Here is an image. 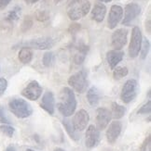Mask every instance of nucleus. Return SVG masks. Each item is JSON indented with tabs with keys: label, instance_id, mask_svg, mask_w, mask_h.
<instances>
[{
	"label": "nucleus",
	"instance_id": "obj_12",
	"mask_svg": "<svg viewBox=\"0 0 151 151\" xmlns=\"http://www.w3.org/2000/svg\"><path fill=\"white\" fill-rule=\"evenodd\" d=\"M141 8L139 5L135 3H130L126 5L125 6V16H124V19L122 21V23L124 25H128L132 22L133 19H135L140 14Z\"/></svg>",
	"mask_w": 151,
	"mask_h": 151
},
{
	"label": "nucleus",
	"instance_id": "obj_29",
	"mask_svg": "<svg viewBox=\"0 0 151 151\" xmlns=\"http://www.w3.org/2000/svg\"><path fill=\"white\" fill-rule=\"evenodd\" d=\"M85 56L86 54L82 53V52H77L74 57V62L76 64H81L85 60Z\"/></svg>",
	"mask_w": 151,
	"mask_h": 151
},
{
	"label": "nucleus",
	"instance_id": "obj_6",
	"mask_svg": "<svg viewBox=\"0 0 151 151\" xmlns=\"http://www.w3.org/2000/svg\"><path fill=\"white\" fill-rule=\"evenodd\" d=\"M68 84L77 93H83L87 88L86 73L84 71H78L77 73L72 75L68 79Z\"/></svg>",
	"mask_w": 151,
	"mask_h": 151
},
{
	"label": "nucleus",
	"instance_id": "obj_25",
	"mask_svg": "<svg viewBox=\"0 0 151 151\" xmlns=\"http://www.w3.org/2000/svg\"><path fill=\"white\" fill-rule=\"evenodd\" d=\"M149 48H150V44H149V41L148 40H145L141 47V58H146L147 56V53L149 51Z\"/></svg>",
	"mask_w": 151,
	"mask_h": 151
},
{
	"label": "nucleus",
	"instance_id": "obj_9",
	"mask_svg": "<svg viewBox=\"0 0 151 151\" xmlns=\"http://www.w3.org/2000/svg\"><path fill=\"white\" fill-rule=\"evenodd\" d=\"M111 119H112V115H111V112L107 109H98L96 111V128L99 131L106 129Z\"/></svg>",
	"mask_w": 151,
	"mask_h": 151
},
{
	"label": "nucleus",
	"instance_id": "obj_7",
	"mask_svg": "<svg viewBox=\"0 0 151 151\" xmlns=\"http://www.w3.org/2000/svg\"><path fill=\"white\" fill-rule=\"evenodd\" d=\"M22 95L29 100H37L42 95V87L36 81H32L22 91Z\"/></svg>",
	"mask_w": 151,
	"mask_h": 151
},
{
	"label": "nucleus",
	"instance_id": "obj_35",
	"mask_svg": "<svg viewBox=\"0 0 151 151\" xmlns=\"http://www.w3.org/2000/svg\"><path fill=\"white\" fill-rule=\"evenodd\" d=\"M149 143H150V136H148L147 138L146 139L145 143H144V145H143V147H142L141 151H146V148H147V147H148Z\"/></svg>",
	"mask_w": 151,
	"mask_h": 151
},
{
	"label": "nucleus",
	"instance_id": "obj_15",
	"mask_svg": "<svg viewBox=\"0 0 151 151\" xmlns=\"http://www.w3.org/2000/svg\"><path fill=\"white\" fill-rule=\"evenodd\" d=\"M54 41L50 37H41L37 38L35 40H32L28 43V45L30 47L36 48L38 50H45V49H50L53 47Z\"/></svg>",
	"mask_w": 151,
	"mask_h": 151
},
{
	"label": "nucleus",
	"instance_id": "obj_8",
	"mask_svg": "<svg viewBox=\"0 0 151 151\" xmlns=\"http://www.w3.org/2000/svg\"><path fill=\"white\" fill-rule=\"evenodd\" d=\"M127 36H128V31L124 28L117 29L115 31L111 38V44L115 50H121L122 47L127 43Z\"/></svg>",
	"mask_w": 151,
	"mask_h": 151
},
{
	"label": "nucleus",
	"instance_id": "obj_41",
	"mask_svg": "<svg viewBox=\"0 0 151 151\" xmlns=\"http://www.w3.org/2000/svg\"><path fill=\"white\" fill-rule=\"evenodd\" d=\"M62 1V0H54V3L55 4H58V3H60Z\"/></svg>",
	"mask_w": 151,
	"mask_h": 151
},
{
	"label": "nucleus",
	"instance_id": "obj_36",
	"mask_svg": "<svg viewBox=\"0 0 151 151\" xmlns=\"http://www.w3.org/2000/svg\"><path fill=\"white\" fill-rule=\"evenodd\" d=\"M80 29V24H73L70 26V31L72 32H77Z\"/></svg>",
	"mask_w": 151,
	"mask_h": 151
},
{
	"label": "nucleus",
	"instance_id": "obj_11",
	"mask_svg": "<svg viewBox=\"0 0 151 151\" xmlns=\"http://www.w3.org/2000/svg\"><path fill=\"white\" fill-rule=\"evenodd\" d=\"M123 16V9L119 5H113L111 6L109 15H108V27L110 29H114L120 23Z\"/></svg>",
	"mask_w": 151,
	"mask_h": 151
},
{
	"label": "nucleus",
	"instance_id": "obj_20",
	"mask_svg": "<svg viewBox=\"0 0 151 151\" xmlns=\"http://www.w3.org/2000/svg\"><path fill=\"white\" fill-rule=\"evenodd\" d=\"M33 58V50L30 47H23L19 52V60L22 63L27 64Z\"/></svg>",
	"mask_w": 151,
	"mask_h": 151
},
{
	"label": "nucleus",
	"instance_id": "obj_40",
	"mask_svg": "<svg viewBox=\"0 0 151 151\" xmlns=\"http://www.w3.org/2000/svg\"><path fill=\"white\" fill-rule=\"evenodd\" d=\"M99 1H101V2H104V3H107V2L112 1V0H99Z\"/></svg>",
	"mask_w": 151,
	"mask_h": 151
},
{
	"label": "nucleus",
	"instance_id": "obj_38",
	"mask_svg": "<svg viewBox=\"0 0 151 151\" xmlns=\"http://www.w3.org/2000/svg\"><path fill=\"white\" fill-rule=\"evenodd\" d=\"M6 151H16V150H15V148L13 147H9L8 148H7Z\"/></svg>",
	"mask_w": 151,
	"mask_h": 151
},
{
	"label": "nucleus",
	"instance_id": "obj_37",
	"mask_svg": "<svg viewBox=\"0 0 151 151\" xmlns=\"http://www.w3.org/2000/svg\"><path fill=\"white\" fill-rule=\"evenodd\" d=\"M24 1L27 3V4H29V5H32V4L36 3L37 1H39V0H24Z\"/></svg>",
	"mask_w": 151,
	"mask_h": 151
},
{
	"label": "nucleus",
	"instance_id": "obj_13",
	"mask_svg": "<svg viewBox=\"0 0 151 151\" xmlns=\"http://www.w3.org/2000/svg\"><path fill=\"white\" fill-rule=\"evenodd\" d=\"M121 122L119 121H115L109 124L107 131V138L110 144H114L117 141L121 133Z\"/></svg>",
	"mask_w": 151,
	"mask_h": 151
},
{
	"label": "nucleus",
	"instance_id": "obj_22",
	"mask_svg": "<svg viewBox=\"0 0 151 151\" xmlns=\"http://www.w3.org/2000/svg\"><path fill=\"white\" fill-rule=\"evenodd\" d=\"M129 70L126 67H117L113 71V77L116 80H120L121 78L127 76Z\"/></svg>",
	"mask_w": 151,
	"mask_h": 151
},
{
	"label": "nucleus",
	"instance_id": "obj_26",
	"mask_svg": "<svg viewBox=\"0 0 151 151\" xmlns=\"http://www.w3.org/2000/svg\"><path fill=\"white\" fill-rule=\"evenodd\" d=\"M0 131L9 137H11L13 134H14V128L11 127L10 125H8V124H4V125L0 126Z\"/></svg>",
	"mask_w": 151,
	"mask_h": 151
},
{
	"label": "nucleus",
	"instance_id": "obj_30",
	"mask_svg": "<svg viewBox=\"0 0 151 151\" xmlns=\"http://www.w3.org/2000/svg\"><path fill=\"white\" fill-rule=\"evenodd\" d=\"M151 110V102L148 101L147 104H145L144 106L138 110V113L140 114H147V113H149Z\"/></svg>",
	"mask_w": 151,
	"mask_h": 151
},
{
	"label": "nucleus",
	"instance_id": "obj_5",
	"mask_svg": "<svg viewBox=\"0 0 151 151\" xmlns=\"http://www.w3.org/2000/svg\"><path fill=\"white\" fill-rule=\"evenodd\" d=\"M137 89H138L137 82L133 80V79L128 80L124 83L121 90V94H120L121 100L125 103H129L132 100H133L137 95Z\"/></svg>",
	"mask_w": 151,
	"mask_h": 151
},
{
	"label": "nucleus",
	"instance_id": "obj_43",
	"mask_svg": "<svg viewBox=\"0 0 151 151\" xmlns=\"http://www.w3.org/2000/svg\"><path fill=\"white\" fill-rule=\"evenodd\" d=\"M72 1H75V0H69V2H72Z\"/></svg>",
	"mask_w": 151,
	"mask_h": 151
},
{
	"label": "nucleus",
	"instance_id": "obj_23",
	"mask_svg": "<svg viewBox=\"0 0 151 151\" xmlns=\"http://www.w3.org/2000/svg\"><path fill=\"white\" fill-rule=\"evenodd\" d=\"M54 62V55L51 52H46L43 56V64L46 67L51 66Z\"/></svg>",
	"mask_w": 151,
	"mask_h": 151
},
{
	"label": "nucleus",
	"instance_id": "obj_3",
	"mask_svg": "<svg viewBox=\"0 0 151 151\" xmlns=\"http://www.w3.org/2000/svg\"><path fill=\"white\" fill-rule=\"evenodd\" d=\"M9 107L11 112L16 117L24 119L31 116L33 113V109L30 106V104L22 98H14L9 101Z\"/></svg>",
	"mask_w": 151,
	"mask_h": 151
},
{
	"label": "nucleus",
	"instance_id": "obj_21",
	"mask_svg": "<svg viewBox=\"0 0 151 151\" xmlns=\"http://www.w3.org/2000/svg\"><path fill=\"white\" fill-rule=\"evenodd\" d=\"M111 109H112V111H110L111 115H112V118L116 120H119L120 118H122L126 112V109L123 106H120L117 103L113 102L112 106H111Z\"/></svg>",
	"mask_w": 151,
	"mask_h": 151
},
{
	"label": "nucleus",
	"instance_id": "obj_39",
	"mask_svg": "<svg viewBox=\"0 0 151 151\" xmlns=\"http://www.w3.org/2000/svg\"><path fill=\"white\" fill-rule=\"evenodd\" d=\"M53 151H65V150H63V148H60V147H57V148H55Z\"/></svg>",
	"mask_w": 151,
	"mask_h": 151
},
{
	"label": "nucleus",
	"instance_id": "obj_19",
	"mask_svg": "<svg viewBox=\"0 0 151 151\" xmlns=\"http://www.w3.org/2000/svg\"><path fill=\"white\" fill-rule=\"evenodd\" d=\"M87 99L93 107L97 106V105L99 104L100 99H101V94L97 87L93 86L91 88L89 89L88 93H87Z\"/></svg>",
	"mask_w": 151,
	"mask_h": 151
},
{
	"label": "nucleus",
	"instance_id": "obj_10",
	"mask_svg": "<svg viewBox=\"0 0 151 151\" xmlns=\"http://www.w3.org/2000/svg\"><path fill=\"white\" fill-rule=\"evenodd\" d=\"M90 121L89 113L85 109H80L76 113L73 119V127L76 131H83L86 129Z\"/></svg>",
	"mask_w": 151,
	"mask_h": 151
},
{
	"label": "nucleus",
	"instance_id": "obj_31",
	"mask_svg": "<svg viewBox=\"0 0 151 151\" xmlns=\"http://www.w3.org/2000/svg\"><path fill=\"white\" fill-rule=\"evenodd\" d=\"M7 87H8V82H7V80L4 78H0V96H2L5 93Z\"/></svg>",
	"mask_w": 151,
	"mask_h": 151
},
{
	"label": "nucleus",
	"instance_id": "obj_34",
	"mask_svg": "<svg viewBox=\"0 0 151 151\" xmlns=\"http://www.w3.org/2000/svg\"><path fill=\"white\" fill-rule=\"evenodd\" d=\"M11 0H0V9H4L10 3Z\"/></svg>",
	"mask_w": 151,
	"mask_h": 151
},
{
	"label": "nucleus",
	"instance_id": "obj_28",
	"mask_svg": "<svg viewBox=\"0 0 151 151\" xmlns=\"http://www.w3.org/2000/svg\"><path fill=\"white\" fill-rule=\"evenodd\" d=\"M63 125L65 126V128H66V130H67V132H68L69 135L72 137V138L77 139V138H76V136H75V129H74V127L70 124V122H69L68 121H63Z\"/></svg>",
	"mask_w": 151,
	"mask_h": 151
},
{
	"label": "nucleus",
	"instance_id": "obj_17",
	"mask_svg": "<svg viewBox=\"0 0 151 151\" xmlns=\"http://www.w3.org/2000/svg\"><path fill=\"white\" fill-rule=\"evenodd\" d=\"M124 57V53L121 50H110L107 54V60L111 69H115Z\"/></svg>",
	"mask_w": 151,
	"mask_h": 151
},
{
	"label": "nucleus",
	"instance_id": "obj_27",
	"mask_svg": "<svg viewBox=\"0 0 151 151\" xmlns=\"http://www.w3.org/2000/svg\"><path fill=\"white\" fill-rule=\"evenodd\" d=\"M33 25V21L31 17H25V19H23V22L22 24V31L23 32H26L28 31Z\"/></svg>",
	"mask_w": 151,
	"mask_h": 151
},
{
	"label": "nucleus",
	"instance_id": "obj_2",
	"mask_svg": "<svg viewBox=\"0 0 151 151\" xmlns=\"http://www.w3.org/2000/svg\"><path fill=\"white\" fill-rule=\"evenodd\" d=\"M90 10V3L89 0H75L68 2L67 15L72 21H77L85 17Z\"/></svg>",
	"mask_w": 151,
	"mask_h": 151
},
{
	"label": "nucleus",
	"instance_id": "obj_1",
	"mask_svg": "<svg viewBox=\"0 0 151 151\" xmlns=\"http://www.w3.org/2000/svg\"><path fill=\"white\" fill-rule=\"evenodd\" d=\"M58 109L64 116L69 117L75 112L77 109V100L75 94L69 87H64L62 89L59 95Z\"/></svg>",
	"mask_w": 151,
	"mask_h": 151
},
{
	"label": "nucleus",
	"instance_id": "obj_16",
	"mask_svg": "<svg viewBox=\"0 0 151 151\" xmlns=\"http://www.w3.org/2000/svg\"><path fill=\"white\" fill-rule=\"evenodd\" d=\"M40 106L42 109H44L48 113L52 115L54 113V108H55V99H54V96L51 92H46L42 97V101Z\"/></svg>",
	"mask_w": 151,
	"mask_h": 151
},
{
	"label": "nucleus",
	"instance_id": "obj_42",
	"mask_svg": "<svg viewBox=\"0 0 151 151\" xmlns=\"http://www.w3.org/2000/svg\"><path fill=\"white\" fill-rule=\"evenodd\" d=\"M26 151H36V150H33V149H27Z\"/></svg>",
	"mask_w": 151,
	"mask_h": 151
},
{
	"label": "nucleus",
	"instance_id": "obj_4",
	"mask_svg": "<svg viewBox=\"0 0 151 151\" xmlns=\"http://www.w3.org/2000/svg\"><path fill=\"white\" fill-rule=\"evenodd\" d=\"M142 32L139 27H133L132 31V37L129 45V55L131 58H136L139 55V52L142 47Z\"/></svg>",
	"mask_w": 151,
	"mask_h": 151
},
{
	"label": "nucleus",
	"instance_id": "obj_24",
	"mask_svg": "<svg viewBox=\"0 0 151 151\" xmlns=\"http://www.w3.org/2000/svg\"><path fill=\"white\" fill-rule=\"evenodd\" d=\"M20 15H21V9L20 8H15L13 10H11L8 17H7V21L11 22H14V21H17L19 19Z\"/></svg>",
	"mask_w": 151,
	"mask_h": 151
},
{
	"label": "nucleus",
	"instance_id": "obj_14",
	"mask_svg": "<svg viewBox=\"0 0 151 151\" xmlns=\"http://www.w3.org/2000/svg\"><path fill=\"white\" fill-rule=\"evenodd\" d=\"M100 138V132L94 125H90L86 132V144L87 147H93L97 145Z\"/></svg>",
	"mask_w": 151,
	"mask_h": 151
},
{
	"label": "nucleus",
	"instance_id": "obj_32",
	"mask_svg": "<svg viewBox=\"0 0 151 151\" xmlns=\"http://www.w3.org/2000/svg\"><path fill=\"white\" fill-rule=\"evenodd\" d=\"M0 122L4 123V124H9L10 123L9 120L7 118L6 114H5V111L3 109V108H0Z\"/></svg>",
	"mask_w": 151,
	"mask_h": 151
},
{
	"label": "nucleus",
	"instance_id": "obj_18",
	"mask_svg": "<svg viewBox=\"0 0 151 151\" xmlns=\"http://www.w3.org/2000/svg\"><path fill=\"white\" fill-rule=\"evenodd\" d=\"M107 14V6L102 3H97L94 5L91 10V19L97 22H102Z\"/></svg>",
	"mask_w": 151,
	"mask_h": 151
},
{
	"label": "nucleus",
	"instance_id": "obj_33",
	"mask_svg": "<svg viewBox=\"0 0 151 151\" xmlns=\"http://www.w3.org/2000/svg\"><path fill=\"white\" fill-rule=\"evenodd\" d=\"M36 19H38V21H40V22H44V21H46V19H49V16H48V14H47L46 12L40 11V12H38V13H37Z\"/></svg>",
	"mask_w": 151,
	"mask_h": 151
}]
</instances>
